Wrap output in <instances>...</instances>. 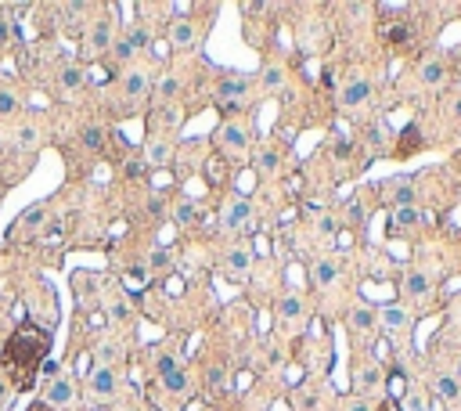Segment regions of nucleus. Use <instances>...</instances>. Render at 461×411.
<instances>
[{
	"label": "nucleus",
	"instance_id": "obj_22",
	"mask_svg": "<svg viewBox=\"0 0 461 411\" xmlns=\"http://www.w3.org/2000/svg\"><path fill=\"white\" fill-rule=\"evenodd\" d=\"M422 213H418V206H404V210H396V228H411V224H418Z\"/></svg>",
	"mask_w": 461,
	"mask_h": 411
},
{
	"label": "nucleus",
	"instance_id": "obj_30",
	"mask_svg": "<svg viewBox=\"0 0 461 411\" xmlns=\"http://www.w3.org/2000/svg\"><path fill=\"white\" fill-rule=\"evenodd\" d=\"M220 94H224V98H231V94H245V80H224L220 83Z\"/></svg>",
	"mask_w": 461,
	"mask_h": 411
},
{
	"label": "nucleus",
	"instance_id": "obj_49",
	"mask_svg": "<svg viewBox=\"0 0 461 411\" xmlns=\"http://www.w3.org/2000/svg\"><path fill=\"white\" fill-rule=\"evenodd\" d=\"M336 155H339V159H342V155H349V141H346V137L336 145Z\"/></svg>",
	"mask_w": 461,
	"mask_h": 411
},
{
	"label": "nucleus",
	"instance_id": "obj_26",
	"mask_svg": "<svg viewBox=\"0 0 461 411\" xmlns=\"http://www.w3.org/2000/svg\"><path fill=\"white\" fill-rule=\"evenodd\" d=\"M357 386H360V390H375V386H378V372H375V368L357 372Z\"/></svg>",
	"mask_w": 461,
	"mask_h": 411
},
{
	"label": "nucleus",
	"instance_id": "obj_29",
	"mask_svg": "<svg viewBox=\"0 0 461 411\" xmlns=\"http://www.w3.org/2000/svg\"><path fill=\"white\" fill-rule=\"evenodd\" d=\"M256 163H260V170H278V163H281V155H278V152H270V148H263Z\"/></svg>",
	"mask_w": 461,
	"mask_h": 411
},
{
	"label": "nucleus",
	"instance_id": "obj_57",
	"mask_svg": "<svg viewBox=\"0 0 461 411\" xmlns=\"http://www.w3.org/2000/svg\"><path fill=\"white\" fill-rule=\"evenodd\" d=\"M130 411H134V408H130Z\"/></svg>",
	"mask_w": 461,
	"mask_h": 411
},
{
	"label": "nucleus",
	"instance_id": "obj_20",
	"mask_svg": "<svg viewBox=\"0 0 461 411\" xmlns=\"http://www.w3.org/2000/svg\"><path fill=\"white\" fill-rule=\"evenodd\" d=\"M163 386H166L170 393H184V390H187V372L173 368L170 375H163Z\"/></svg>",
	"mask_w": 461,
	"mask_h": 411
},
{
	"label": "nucleus",
	"instance_id": "obj_27",
	"mask_svg": "<svg viewBox=\"0 0 461 411\" xmlns=\"http://www.w3.org/2000/svg\"><path fill=\"white\" fill-rule=\"evenodd\" d=\"M123 40H126V47H130V51H137V47H145V43H148V33H145V29H130V33H126Z\"/></svg>",
	"mask_w": 461,
	"mask_h": 411
},
{
	"label": "nucleus",
	"instance_id": "obj_53",
	"mask_svg": "<svg viewBox=\"0 0 461 411\" xmlns=\"http://www.w3.org/2000/svg\"><path fill=\"white\" fill-rule=\"evenodd\" d=\"M25 411H54V408H47V404L40 401V404H33V408H25Z\"/></svg>",
	"mask_w": 461,
	"mask_h": 411
},
{
	"label": "nucleus",
	"instance_id": "obj_2",
	"mask_svg": "<svg viewBox=\"0 0 461 411\" xmlns=\"http://www.w3.org/2000/svg\"><path fill=\"white\" fill-rule=\"evenodd\" d=\"M72 401H76V383H72V379H54V383L47 386V393H43L47 408H65Z\"/></svg>",
	"mask_w": 461,
	"mask_h": 411
},
{
	"label": "nucleus",
	"instance_id": "obj_48",
	"mask_svg": "<svg viewBox=\"0 0 461 411\" xmlns=\"http://www.w3.org/2000/svg\"><path fill=\"white\" fill-rule=\"evenodd\" d=\"M375 354L386 357V354H389V339H378V343H375Z\"/></svg>",
	"mask_w": 461,
	"mask_h": 411
},
{
	"label": "nucleus",
	"instance_id": "obj_47",
	"mask_svg": "<svg viewBox=\"0 0 461 411\" xmlns=\"http://www.w3.org/2000/svg\"><path fill=\"white\" fill-rule=\"evenodd\" d=\"M263 83H267V87H278V83H281V72H267Z\"/></svg>",
	"mask_w": 461,
	"mask_h": 411
},
{
	"label": "nucleus",
	"instance_id": "obj_25",
	"mask_svg": "<svg viewBox=\"0 0 461 411\" xmlns=\"http://www.w3.org/2000/svg\"><path fill=\"white\" fill-rule=\"evenodd\" d=\"M415 145H422V137H418V126H407L404 130V141H400V152H415Z\"/></svg>",
	"mask_w": 461,
	"mask_h": 411
},
{
	"label": "nucleus",
	"instance_id": "obj_45",
	"mask_svg": "<svg viewBox=\"0 0 461 411\" xmlns=\"http://www.w3.org/2000/svg\"><path fill=\"white\" fill-rule=\"evenodd\" d=\"M40 372H43L47 379H54V375H58V361H43V365H40Z\"/></svg>",
	"mask_w": 461,
	"mask_h": 411
},
{
	"label": "nucleus",
	"instance_id": "obj_6",
	"mask_svg": "<svg viewBox=\"0 0 461 411\" xmlns=\"http://www.w3.org/2000/svg\"><path fill=\"white\" fill-rule=\"evenodd\" d=\"M170 43L173 47H192L195 43V26L187 22V19H177L170 26Z\"/></svg>",
	"mask_w": 461,
	"mask_h": 411
},
{
	"label": "nucleus",
	"instance_id": "obj_7",
	"mask_svg": "<svg viewBox=\"0 0 461 411\" xmlns=\"http://www.w3.org/2000/svg\"><path fill=\"white\" fill-rule=\"evenodd\" d=\"M227 271L231 274H245L249 271V267H252V249H245V245H234L231 252H227Z\"/></svg>",
	"mask_w": 461,
	"mask_h": 411
},
{
	"label": "nucleus",
	"instance_id": "obj_43",
	"mask_svg": "<svg viewBox=\"0 0 461 411\" xmlns=\"http://www.w3.org/2000/svg\"><path fill=\"white\" fill-rule=\"evenodd\" d=\"M249 383H252V375H249V372H238V375H234V390H245Z\"/></svg>",
	"mask_w": 461,
	"mask_h": 411
},
{
	"label": "nucleus",
	"instance_id": "obj_11",
	"mask_svg": "<svg viewBox=\"0 0 461 411\" xmlns=\"http://www.w3.org/2000/svg\"><path fill=\"white\" fill-rule=\"evenodd\" d=\"M436 393H440V401H447V404H458L461 401V386H458V379H451V375H440L436 379Z\"/></svg>",
	"mask_w": 461,
	"mask_h": 411
},
{
	"label": "nucleus",
	"instance_id": "obj_33",
	"mask_svg": "<svg viewBox=\"0 0 461 411\" xmlns=\"http://www.w3.org/2000/svg\"><path fill=\"white\" fill-rule=\"evenodd\" d=\"M14 105H19V101H14V94L11 90H0V116L14 112Z\"/></svg>",
	"mask_w": 461,
	"mask_h": 411
},
{
	"label": "nucleus",
	"instance_id": "obj_23",
	"mask_svg": "<svg viewBox=\"0 0 461 411\" xmlns=\"http://www.w3.org/2000/svg\"><path fill=\"white\" fill-rule=\"evenodd\" d=\"M83 145H87L90 152H101V148H105V134L98 130V126H90V130H83Z\"/></svg>",
	"mask_w": 461,
	"mask_h": 411
},
{
	"label": "nucleus",
	"instance_id": "obj_52",
	"mask_svg": "<svg viewBox=\"0 0 461 411\" xmlns=\"http://www.w3.org/2000/svg\"><path fill=\"white\" fill-rule=\"evenodd\" d=\"M4 401H8V383L0 379V404H4Z\"/></svg>",
	"mask_w": 461,
	"mask_h": 411
},
{
	"label": "nucleus",
	"instance_id": "obj_5",
	"mask_svg": "<svg viewBox=\"0 0 461 411\" xmlns=\"http://www.w3.org/2000/svg\"><path fill=\"white\" fill-rule=\"evenodd\" d=\"M368 98H371V83L368 80H354V83L342 90L339 101H342V108H357V105H364Z\"/></svg>",
	"mask_w": 461,
	"mask_h": 411
},
{
	"label": "nucleus",
	"instance_id": "obj_37",
	"mask_svg": "<svg viewBox=\"0 0 461 411\" xmlns=\"http://www.w3.org/2000/svg\"><path fill=\"white\" fill-rule=\"evenodd\" d=\"M148 263H152V267H166V263H170V249H155L152 257H148Z\"/></svg>",
	"mask_w": 461,
	"mask_h": 411
},
{
	"label": "nucleus",
	"instance_id": "obj_1",
	"mask_svg": "<svg viewBox=\"0 0 461 411\" xmlns=\"http://www.w3.org/2000/svg\"><path fill=\"white\" fill-rule=\"evenodd\" d=\"M51 354V336L33 325V321H22L19 328L8 336L4 343V357H0V365H4V375H8V386L14 390H29L37 383V372L40 365Z\"/></svg>",
	"mask_w": 461,
	"mask_h": 411
},
{
	"label": "nucleus",
	"instance_id": "obj_14",
	"mask_svg": "<svg viewBox=\"0 0 461 411\" xmlns=\"http://www.w3.org/2000/svg\"><path fill=\"white\" fill-rule=\"evenodd\" d=\"M123 87H126V94H130V98H141V94L148 90V76L141 72V69H134V72L123 80Z\"/></svg>",
	"mask_w": 461,
	"mask_h": 411
},
{
	"label": "nucleus",
	"instance_id": "obj_36",
	"mask_svg": "<svg viewBox=\"0 0 461 411\" xmlns=\"http://www.w3.org/2000/svg\"><path fill=\"white\" fill-rule=\"evenodd\" d=\"M317 231H321L325 239H328V234H336V231H339V224H336L331 217H321V220H317Z\"/></svg>",
	"mask_w": 461,
	"mask_h": 411
},
{
	"label": "nucleus",
	"instance_id": "obj_32",
	"mask_svg": "<svg viewBox=\"0 0 461 411\" xmlns=\"http://www.w3.org/2000/svg\"><path fill=\"white\" fill-rule=\"evenodd\" d=\"M389 390H393V393H389V401L404 397V375H400V372H393V375H389Z\"/></svg>",
	"mask_w": 461,
	"mask_h": 411
},
{
	"label": "nucleus",
	"instance_id": "obj_17",
	"mask_svg": "<svg viewBox=\"0 0 461 411\" xmlns=\"http://www.w3.org/2000/svg\"><path fill=\"white\" fill-rule=\"evenodd\" d=\"M205 177H209L213 184H224V181H227V163L220 159V155H213V159H205Z\"/></svg>",
	"mask_w": 461,
	"mask_h": 411
},
{
	"label": "nucleus",
	"instance_id": "obj_18",
	"mask_svg": "<svg viewBox=\"0 0 461 411\" xmlns=\"http://www.w3.org/2000/svg\"><path fill=\"white\" fill-rule=\"evenodd\" d=\"M349 325L360 328V332H371L375 328V314L368 307H357V310H349Z\"/></svg>",
	"mask_w": 461,
	"mask_h": 411
},
{
	"label": "nucleus",
	"instance_id": "obj_40",
	"mask_svg": "<svg viewBox=\"0 0 461 411\" xmlns=\"http://www.w3.org/2000/svg\"><path fill=\"white\" fill-rule=\"evenodd\" d=\"M166 292H170V296H181V292H184V281H181L177 274H173V278L166 281Z\"/></svg>",
	"mask_w": 461,
	"mask_h": 411
},
{
	"label": "nucleus",
	"instance_id": "obj_9",
	"mask_svg": "<svg viewBox=\"0 0 461 411\" xmlns=\"http://www.w3.org/2000/svg\"><path fill=\"white\" fill-rule=\"evenodd\" d=\"M249 199H238V202H231L227 210H224V228H242L245 220H249Z\"/></svg>",
	"mask_w": 461,
	"mask_h": 411
},
{
	"label": "nucleus",
	"instance_id": "obj_54",
	"mask_svg": "<svg viewBox=\"0 0 461 411\" xmlns=\"http://www.w3.org/2000/svg\"><path fill=\"white\" fill-rule=\"evenodd\" d=\"M346 411H368V404H360V401H357V404H349Z\"/></svg>",
	"mask_w": 461,
	"mask_h": 411
},
{
	"label": "nucleus",
	"instance_id": "obj_4",
	"mask_svg": "<svg viewBox=\"0 0 461 411\" xmlns=\"http://www.w3.org/2000/svg\"><path fill=\"white\" fill-rule=\"evenodd\" d=\"M220 145H224L227 152H245V148H249V134H245V126L227 123L224 130H220Z\"/></svg>",
	"mask_w": 461,
	"mask_h": 411
},
{
	"label": "nucleus",
	"instance_id": "obj_10",
	"mask_svg": "<svg viewBox=\"0 0 461 411\" xmlns=\"http://www.w3.org/2000/svg\"><path fill=\"white\" fill-rule=\"evenodd\" d=\"M108 43H112V26L98 22V26L90 29V37H87V47H90V51H105Z\"/></svg>",
	"mask_w": 461,
	"mask_h": 411
},
{
	"label": "nucleus",
	"instance_id": "obj_44",
	"mask_svg": "<svg viewBox=\"0 0 461 411\" xmlns=\"http://www.w3.org/2000/svg\"><path fill=\"white\" fill-rule=\"evenodd\" d=\"M90 83H108V69H90Z\"/></svg>",
	"mask_w": 461,
	"mask_h": 411
},
{
	"label": "nucleus",
	"instance_id": "obj_42",
	"mask_svg": "<svg viewBox=\"0 0 461 411\" xmlns=\"http://www.w3.org/2000/svg\"><path fill=\"white\" fill-rule=\"evenodd\" d=\"M76 372H79V375L90 372V354H79V357H76Z\"/></svg>",
	"mask_w": 461,
	"mask_h": 411
},
{
	"label": "nucleus",
	"instance_id": "obj_56",
	"mask_svg": "<svg viewBox=\"0 0 461 411\" xmlns=\"http://www.w3.org/2000/svg\"><path fill=\"white\" fill-rule=\"evenodd\" d=\"M94 411H108V408H94Z\"/></svg>",
	"mask_w": 461,
	"mask_h": 411
},
{
	"label": "nucleus",
	"instance_id": "obj_34",
	"mask_svg": "<svg viewBox=\"0 0 461 411\" xmlns=\"http://www.w3.org/2000/svg\"><path fill=\"white\" fill-rule=\"evenodd\" d=\"M396 206H400V210H404V206H415V192H411L407 184L396 188Z\"/></svg>",
	"mask_w": 461,
	"mask_h": 411
},
{
	"label": "nucleus",
	"instance_id": "obj_28",
	"mask_svg": "<svg viewBox=\"0 0 461 411\" xmlns=\"http://www.w3.org/2000/svg\"><path fill=\"white\" fill-rule=\"evenodd\" d=\"M173 217H177V224H192V220H195V206L192 202H181L177 210H173Z\"/></svg>",
	"mask_w": 461,
	"mask_h": 411
},
{
	"label": "nucleus",
	"instance_id": "obj_39",
	"mask_svg": "<svg viewBox=\"0 0 461 411\" xmlns=\"http://www.w3.org/2000/svg\"><path fill=\"white\" fill-rule=\"evenodd\" d=\"M252 245H256V249H252V252H256V257H267V252H270V242H267V234H256V239H252Z\"/></svg>",
	"mask_w": 461,
	"mask_h": 411
},
{
	"label": "nucleus",
	"instance_id": "obj_21",
	"mask_svg": "<svg viewBox=\"0 0 461 411\" xmlns=\"http://www.w3.org/2000/svg\"><path fill=\"white\" fill-rule=\"evenodd\" d=\"M331 278H336V263H331V260L314 263V281H317V285H328Z\"/></svg>",
	"mask_w": 461,
	"mask_h": 411
},
{
	"label": "nucleus",
	"instance_id": "obj_35",
	"mask_svg": "<svg viewBox=\"0 0 461 411\" xmlns=\"http://www.w3.org/2000/svg\"><path fill=\"white\" fill-rule=\"evenodd\" d=\"M61 83H65V87H79V83H83V72H79V69H65V72H61Z\"/></svg>",
	"mask_w": 461,
	"mask_h": 411
},
{
	"label": "nucleus",
	"instance_id": "obj_46",
	"mask_svg": "<svg viewBox=\"0 0 461 411\" xmlns=\"http://www.w3.org/2000/svg\"><path fill=\"white\" fill-rule=\"evenodd\" d=\"M126 314H130V310H126V303H116V307H112V318H116V321H126Z\"/></svg>",
	"mask_w": 461,
	"mask_h": 411
},
{
	"label": "nucleus",
	"instance_id": "obj_31",
	"mask_svg": "<svg viewBox=\"0 0 461 411\" xmlns=\"http://www.w3.org/2000/svg\"><path fill=\"white\" fill-rule=\"evenodd\" d=\"M170 184H173L170 170H152V188H170Z\"/></svg>",
	"mask_w": 461,
	"mask_h": 411
},
{
	"label": "nucleus",
	"instance_id": "obj_12",
	"mask_svg": "<svg viewBox=\"0 0 461 411\" xmlns=\"http://www.w3.org/2000/svg\"><path fill=\"white\" fill-rule=\"evenodd\" d=\"M422 83H429V87H436L440 80H443V76H447V66H443V61H436V58H429L425 61V66H422Z\"/></svg>",
	"mask_w": 461,
	"mask_h": 411
},
{
	"label": "nucleus",
	"instance_id": "obj_41",
	"mask_svg": "<svg viewBox=\"0 0 461 411\" xmlns=\"http://www.w3.org/2000/svg\"><path fill=\"white\" fill-rule=\"evenodd\" d=\"M14 37V29H11V22L8 19H0V43H8Z\"/></svg>",
	"mask_w": 461,
	"mask_h": 411
},
{
	"label": "nucleus",
	"instance_id": "obj_50",
	"mask_svg": "<svg viewBox=\"0 0 461 411\" xmlns=\"http://www.w3.org/2000/svg\"><path fill=\"white\" fill-rule=\"evenodd\" d=\"M33 134H37L33 126H25V130H22V145H33Z\"/></svg>",
	"mask_w": 461,
	"mask_h": 411
},
{
	"label": "nucleus",
	"instance_id": "obj_55",
	"mask_svg": "<svg viewBox=\"0 0 461 411\" xmlns=\"http://www.w3.org/2000/svg\"><path fill=\"white\" fill-rule=\"evenodd\" d=\"M454 318H458V328H461V299H458V307H454Z\"/></svg>",
	"mask_w": 461,
	"mask_h": 411
},
{
	"label": "nucleus",
	"instance_id": "obj_8",
	"mask_svg": "<svg viewBox=\"0 0 461 411\" xmlns=\"http://www.w3.org/2000/svg\"><path fill=\"white\" fill-rule=\"evenodd\" d=\"M382 325H386L389 332H400V328L411 325V314H407L400 303H389V307L382 310Z\"/></svg>",
	"mask_w": 461,
	"mask_h": 411
},
{
	"label": "nucleus",
	"instance_id": "obj_38",
	"mask_svg": "<svg viewBox=\"0 0 461 411\" xmlns=\"http://www.w3.org/2000/svg\"><path fill=\"white\" fill-rule=\"evenodd\" d=\"M173 368H181V365H177V357H170V354H166V357H158V375H170Z\"/></svg>",
	"mask_w": 461,
	"mask_h": 411
},
{
	"label": "nucleus",
	"instance_id": "obj_15",
	"mask_svg": "<svg viewBox=\"0 0 461 411\" xmlns=\"http://www.w3.org/2000/svg\"><path fill=\"white\" fill-rule=\"evenodd\" d=\"M382 40H389V43H407V40H411V26H407V22L382 26Z\"/></svg>",
	"mask_w": 461,
	"mask_h": 411
},
{
	"label": "nucleus",
	"instance_id": "obj_13",
	"mask_svg": "<svg viewBox=\"0 0 461 411\" xmlns=\"http://www.w3.org/2000/svg\"><path fill=\"white\" fill-rule=\"evenodd\" d=\"M429 289H433L429 274H407V281H404V292L407 296H429Z\"/></svg>",
	"mask_w": 461,
	"mask_h": 411
},
{
	"label": "nucleus",
	"instance_id": "obj_51",
	"mask_svg": "<svg viewBox=\"0 0 461 411\" xmlns=\"http://www.w3.org/2000/svg\"><path fill=\"white\" fill-rule=\"evenodd\" d=\"M378 411H400V408H396V401H386V404H378Z\"/></svg>",
	"mask_w": 461,
	"mask_h": 411
},
{
	"label": "nucleus",
	"instance_id": "obj_16",
	"mask_svg": "<svg viewBox=\"0 0 461 411\" xmlns=\"http://www.w3.org/2000/svg\"><path fill=\"white\" fill-rule=\"evenodd\" d=\"M126 289H130V292H141V289H148V271H145V267H130V271H126Z\"/></svg>",
	"mask_w": 461,
	"mask_h": 411
},
{
	"label": "nucleus",
	"instance_id": "obj_19",
	"mask_svg": "<svg viewBox=\"0 0 461 411\" xmlns=\"http://www.w3.org/2000/svg\"><path fill=\"white\" fill-rule=\"evenodd\" d=\"M278 307H281V318L285 321H296L299 314H303V299H299V296H285Z\"/></svg>",
	"mask_w": 461,
	"mask_h": 411
},
{
	"label": "nucleus",
	"instance_id": "obj_3",
	"mask_svg": "<svg viewBox=\"0 0 461 411\" xmlns=\"http://www.w3.org/2000/svg\"><path fill=\"white\" fill-rule=\"evenodd\" d=\"M87 383H90V393H94V397H101V401H108L116 393V375H112V368H105V365L94 368Z\"/></svg>",
	"mask_w": 461,
	"mask_h": 411
},
{
	"label": "nucleus",
	"instance_id": "obj_24",
	"mask_svg": "<svg viewBox=\"0 0 461 411\" xmlns=\"http://www.w3.org/2000/svg\"><path fill=\"white\" fill-rule=\"evenodd\" d=\"M148 155H152V163H155L158 170H166V163H170V155H173V152H170V145H152Z\"/></svg>",
	"mask_w": 461,
	"mask_h": 411
}]
</instances>
